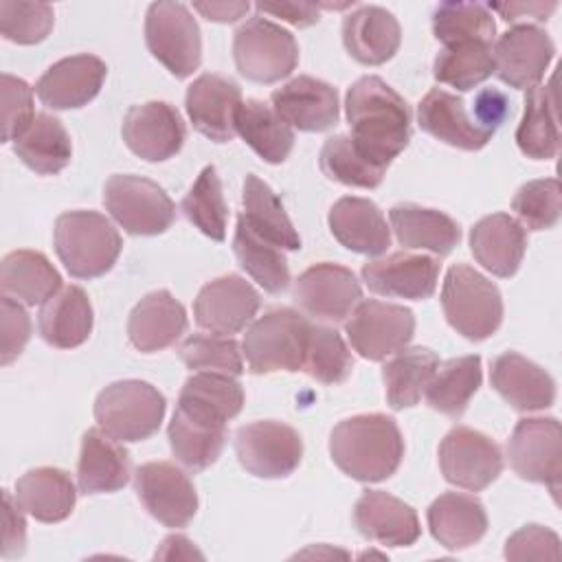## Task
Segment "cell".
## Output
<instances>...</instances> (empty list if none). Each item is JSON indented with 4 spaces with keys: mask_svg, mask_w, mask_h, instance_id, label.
<instances>
[{
    "mask_svg": "<svg viewBox=\"0 0 562 562\" xmlns=\"http://www.w3.org/2000/svg\"><path fill=\"white\" fill-rule=\"evenodd\" d=\"M351 140L373 165L386 169L411 140V108L386 81L360 77L345 97Z\"/></svg>",
    "mask_w": 562,
    "mask_h": 562,
    "instance_id": "cell-1",
    "label": "cell"
},
{
    "mask_svg": "<svg viewBox=\"0 0 562 562\" xmlns=\"http://www.w3.org/2000/svg\"><path fill=\"white\" fill-rule=\"evenodd\" d=\"M329 454L347 476L362 483H380L397 472L404 459V439L389 415H353L331 430Z\"/></svg>",
    "mask_w": 562,
    "mask_h": 562,
    "instance_id": "cell-2",
    "label": "cell"
},
{
    "mask_svg": "<svg viewBox=\"0 0 562 562\" xmlns=\"http://www.w3.org/2000/svg\"><path fill=\"white\" fill-rule=\"evenodd\" d=\"M53 244L75 279H97L112 270L123 241L114 224L97 211H66L55 220Z\"/></svg>",
    "mask_w": 562,
    "mask_h": 562,
    "instance_id": "cell-3",
    "label": "cell"
},
{
    "mask_svg": "<svg viewBox=\"0 0 562 562\" xmlns=\"http://www.w3.org/2000/svg\"><path fill=\"white\" fill-rule=\"evenodd\" d=\"M310 329L312 323L292 307H272L263 312V316L250 323L241 340L248 371L266 375L303 369Z\"/></svg>",
    "mask_w": 562,
    "mask_h": 562,
    "instance_id": "cell-4",
    "label": "cell"
},
{
    "mask_svg": "<svg viewBox=\"0 0 562 562\" xmlns=\"http://www.w3.org/2000/svg\"><path fill=\"white\" fill-rule=\"evenodd\" d=\"M441 307L450 327L472 342L494 336L503 323L498 288L468 263L448 268L441 285Z\"/></svg>",
    "mask_w": 562,
    "mask_h": 562,
    "instance_id": "cell-5",
    "label": "cell"
},
{
    "mask_svg": "<svg viewBox=\"0 0 562 562\" xmlns=\"http://www.w3.org/2000/svg\"><path fill=\"white\" fill-rule=\"evenodd\" d=\"M165 411V395L143 380L112 382L94 402V419L99 428L121 443L149 439L158 432Z\"/></svg>",
    "mask_w": 562,
    "mask_h": 562,
    "instance_id": "cell-6",
    "label": "cell"
},
{
    "mask_svg": "<svg viewBox=\"0 0 562 562\" xmlns=\"http://www.w3.org/2000/svg\"><path fill=\"white\" fill-rule=\"evenodd\" d=\"M233 57L241 77L255 83L285 79L299 64V44L283 26L252 15L233 37Z\"/></svg>",
    "mask_w": 562,
    "mask_h": 562,
    "instance_id": "cell-7",
    "label": "cell"
},
{
    "mask_svg": "<svg viewBox=\"0 0 562 562\" xmlns=\"http://www.w3.org/2000/svg\"><path fill=\"white\" fill-rule=\"evenodd\" d=\"M103 204L130 235H160L176 220V204L167 191L143 176H110L103 187Z\"/></svg>",
    "mask_w": 562,
    "mask_h": 562,
    "instance_id": "cell-8",
    "label": "cell"
},
{
    "mask_svg": "<svg viewBox=\"0 0 562 562\" xmlns=\"http://www.w3.org/2000/svg\"><path fill=\"white\" fill-rule=\"evenodd\" d=\"M145 42L149 53L178 79H184L200 68V26L180 2L149 4L145 15Z\"/></svg>",
    "mask_w": 562,
    "mask_h": 562,
    "instance_id": "cell-9",
    "label": "cell"
},
{
    "mask_svg": "<svg viewBox=\"0 0 562 562\" xmlns=\"http://www.w3.org/2000/svg\"><path fill=\"white\" fill-rule=\"evenodd\" d=\"M514 472L531 483H544L558 501L562 474V428L555 417H522L507 441Z\"/></svg>",
    "mask_w": 562,
    "mask_h": 562,
    "instance_id": "cell-10",
    "label": "cell"
},
{
    "mask_svg": "<svg viewBox=\"0 0 562 562\" xmlns=\"http://www.w3.org/2000/svg\"><path fill=\"white\" fill-rule=\"evenodd\" d=\"M235 452L241 468L252 476L283 479L299 468L303 439L283 422L259 419L237 428Z\"/></svg>",
    "mask_w": 562,
    "mask_h": 562,
    "instance_id": "cell-11",
    "label": "cell"
},
{
    "mask_svg": "<svg viewBox=\"0 0 562 562\" xmlns=\"http://www.w3.org/2000/svg\"><path fill=\"white\" fill-rule=\"evenodd\" d=\"M345 331L353 351L367 360L380 362L411 342L415 316L404 305L364 299L349 314Z\"/></svg>",
    "mask_w": 562,
    "mask_h": 562,
    "instance_id": "cell-12",
    "label": "cell"
},
{
    "mask_svg": "<svg viewBox=\"0 0 562 562\" xmlns=\"http://www.w3.org/2000/svg\"><path fill=\"white\" fill-rule=\"evenodd\" d=\"M439 468L448 483L481 492L503 472V452L485 432L454 426L439 443Z\"/></svg>",
    "mask_w": 562,
    "mask_h": 562,
    "instance_id": "cell-13",
    "label": "cell"
},
{
    "mask_svg": "<svg viewBox=\"0 0 562 562\" xmlns=\"http://www.w3.org/2000/svg\"><path fill=\"white\" fill-rule=\"evenodd\" d=\"M145 509L165 527H187L198 512V492L184 470L171 461H149L134 472Z\"/></svg>",
    "mask_w": 562,
    "mask_h": 562,
    "instance_id": "cell-14",
    "label": "cell"
},
{
    "mask_svg": "<svg viewBox=\"0 0 562 562\" xmlns=\"http://www.w3.org/2000/svg\"><path fill=\"white\" fill-rule=\"evenodd\" d=\"M292 296L307 316L325 323H340L360 303L362 290L349 268L321 261L299 274Z\"/></svg>",
    "mask_w": 562,
    "mask_h": 562,
    "instance_id": "cell-15",
    "label": "cell"
},
{
    "mask_svg": "<svg viewBox=\"0 0 562 562\" xmlns=\"http://www.w3.org/2000/svg\"><path fill=\"white\" fill-rule=\"evenodd\" d=\"M259 292L239 274H224L202 285L193 301L195 323L220 336L246 329L259 312Z\"/></svg>",
    "mask_w": 562,
    "mask_h": 562,
    "instance_id": "cell-16",
    "label": "cell"
},
{
    "mask_svg": "<svg viewBox=\"0 0 562 562\" xmlns=\"http://www.w3.org/2000/svg\"><path fill=\"white\" fill-rule=\"evenodd\" d=\"M553 55L555 46L551 37L533 24L512 26L496 40L492 48L496 77L518 90L538 86Z\"/></svg>",
    "mask_w": 562,
    "mask_h": 562,
    "instance_id": "cell-17",
    "label": "cell"
},
{
    "mask_svg": "<svg viewBox=\"0 0 562 562\" xmlns=\"http://www.w3.org/2000/svg\"><path fill=\"white\" fill-rule=\"evenodd\" d=\"M121 134L138 158L162 162L180 151L187 130L180 112L171 103L147 101L127 110Z\"/></svg>",
    "mask_w": 562,
    "mask_h": 562,
    "instance_id": "cell-18",
    "label": "cell"
},
{
    "mask_svg": "<svg viewBox=\"0 0 562 562\" xmlns=\"http://www.w3.org/2000/svg\"><path fill=\"white\" fill-rule=\"evenodd\" d=\"M364 285L382 296L430 299L439 279V259L415 252H391L367 261L360 270Z\"/></svg>",
    "mask_w": 562,
    "mask_h": 562,
    "instance_id": "cell-19",
    "label": "cell"
},
{
    "mask_svg": "<svg viewBox=\"0 0 562 562\" xmlns=\"http://www.w3.org/2000/svg\"><path fill=\"white\" fill-rule=\"evenodd\" d=\"M108 66L97 55H70L55 61L35 83V94L50 110L88 105L101 90Z\"/></svg>",
    "mask_w": 562,
    "mask_h": 562,
    "instance_id": "cell-20",
    "label": "cell"
},
{
    "mask_svg": "<svg viewBox=\"0 0 562 562\" xmlns=\"http://www.w3.org/2000/svg\"><path fill=\"white\" fill-rule=\"evenodd\" d=\"M272 110L301 132H325L338 123L340 105L338 92L331 83L299 75L292 81L277 88L270 97Z\"/></svg>",
    "mask_w": 562,
    "mask_h": 562,
    "instance_id": "cell-21",
    "label": "cell"
},
{
    "mask_svg": "<svg viewBox=\"0 0 562 562\" xmlns=\"http://www.w3.org/2000/svg\"><path fill=\"white\" fill-rule=\"evenodd\" d=\"M241 105L239 86L222 75L204 72L189 88L184 97L187 114L193 127L215 143H228L235 132V114Z\"/></svg>",
    "mask_w": 562,
    "mask_h": 562,
    "instance_id": "cell-22",
    "label": "cell"
},
{
    "mask_svg": "<svg viewBox=\"0 0 562 562\" xmlns=\"http://www.w3.org/2000/svg\"><path fill=\"white\" fill-rule=\"evenodd\" d=\"M490 382L494 391L516 411H544L555 402L553 378L518 351H505L492 360Z\"/></svg>",
    "mask_w": 562,
    "mask_h": 562,
    "instance_id": "cell-23",
    "label": "cell"
},
{
    "mask_svg": "<svg viewBox=\"0 0 562 562\" xmlns=\"http://www.w3.org/2000/svg\"><path fill=\"white\" fill-rule=\"evenodd\" d=\"M353 525L367 540L384 547H408L422 533L417 512L382 490L362 492L353 507Z\"/></svg>",
    "mask_w": 562,
    "mask_h": 562,
    "instance_id": "cell-24",
    "label": "cell"
},
{
    "mask_svg": "<svg viewBox=\"0 0 562 562\" xmlns=\"http://www.w3.org/2000/svg\"><path fill=\"white\" fill-rule=\"evenodd\" d=\"M244 406V389L233 375L198 371L189 375L180 389L176 411L189 419L226 428Z\"/></svg>",
    "mask_w": 562,
    "mask_h": 562,
    "instance_id": "cell-25",
    "label": "cell"
},
{
    "mask_svg": "<svg viewBox=\"0 0 562 562\" xmlns=\"http://www.w3.org/2000/svg\"><path fill=\"white\" fill-rule=\"evenodd\" d=\"M417 123L426 134L463 151H479L494 136L492 132L479 127L472 116H468L461 97L450 94L441 88H432L419 101Z\"/></svg>",
    "mask_w": 562,
    "mask_h": 562,
    "instance_id": "cell-26",
    "label": "cell"
},
{
    "mask_svg": "<svg viewBox=\"0 0 562 562\" xmlns=\"http://www.w3.org/2000/svg\"><path fill=\"white\" fill-rule=\"evenodd\" d=\"M329 231L340 246L378 257L391 246V228L380 206L369 198L345 195L329 209Z\"/></svg>",
    "mask_w": 562,
    "mask_h": 562,
    "instance_id": "cell-27",
    "label": "cell"
},
{
    "mask_svg": "<svg viewBox=\"0 0 562 562\" xmlns=\"http://www.w3.org/2000/svg\"><path fill=\"white\" fill-rule=\"evenodd\" d=\"M187 331V312L169 290H154L145 294L127 318L130 342L143 351H162L178 342Z\"/></svg>",
    "mask_w": 562,
    "mask_h": 562,
    "instance_id": "cell-28",
    "label": "cell"
},
{
    "mask_svg": "<svg viewBox=\"0 0 562 562\" xmlns=\"http://www.w3.org/2000/svg\"><path fill=\"white\" fill-rule=\"evenodd\" d=\"M527 233L507 213H492L479 220L470 231V250L474 259L496 277H512L522 263Z\"/></svg>",
    "mask_w": 562,
    "mask_h": 562,
    "instance_id": "cell-29",
    "label": "cell"
},
{
    "mask_svg": "<svg viewBox=\"0 0 562 562\" xmlns=\"http://www.w3.org/2000/svg\"><path fill=\"white\" fill-rule=\"evenodd\" d=\"M132 472L130 452L121 441L101 428H90L81 437L77 483L81 494H105L127 485Z\"/></svg>",
    "mask_w": 562,
    "mask_h": 562,
    "instance_id": "cell-30",
    "label": "cell"
},
{
    "mask_svg": "<svg viewBox=\"0 0 562 562\" xmlns=\"http://www.w3.org/2000/svg\"><path fill=\"white\" fill-rule=\"evenodd\" d=\"M400 42V22L382 7L367 4L342 20V44L347 53L364 66L389 61L397 53Z\"/></svg>",
    "mask_w": 562,
    "mask_h": 562,
    "instance_id": "cell-31",
    "label": "cell"
},
{
    "mask_svg": "<svg viewBox=\"0 0 562 562\" xmlns=\"http://www.w3.org/2000/svg\"><path fill=\"white\" fill-rule=\"evenodd\" d=\"M426 518L432 538L450 551L476 544L487 531L485 507L476 496L470 494L446 492L437 496L430 503Z\"/></svg>",
    "mask_w": 562,
    "mask_h": 562,
    "instance_id": "cell-32",
    "label": "cell"
},
{
    "mask_svg": "<svg viewBox=\"0 0 562 562\" xmlns=\"http://www.w3.org/2000/svg\"><path fill=\"white\" fill-rule=\"evenodd\" d=\"M389 220L397 241L411 250H430L446 257L461 239L459 224L437 209L400 202L389 211Z\"/></svg>",
    "mask_w": 562,
    "mask_h": 562,
    "instance_id": "cell-33",
    "label": "cell"
},
{
    "mask_svg": "<svg viewBox=\"0 0 562 562\" xmlns=\"http://www.w3.org/2000/svg\"><path fill=\"white\" fill-rule=\"evenodd\" d=\"M40 336L57 349L83 345L92 331V305L83 288L66 285L37 314Z\"/></svg>",
    "mask_w": 562,
    "mask_h": 562,
    "instance_id": "cell-34",
    "label": "cell"
},
{
    "mask_svg": "<svg viewBox=\"0 0 562 562\" xmlns=\"http://www.w3.org/2000/svg\"><path fill=\"white\" fill-rule=\"evenodd\" d=\"M2 296L24 305H44L61 290L57 268L40 250H13L0 263Z\"/></svg>",
    "mask_w": 562,
    "mask_h": 562,
    "instance_id": "cell-35",
    "label": "cell"
},
{
    "mask_svg": "<svg viewBox=\"0 0 562 562\" xmlns=\"http://www.w3.org/2000/svg\"><path fill=\"white\" fill-rule=\"evenodd\" d=\"M15 501L35 520L59 522L72 514L77 490L66 470L35 468L18 479Z\"/></svg>",
    "mask_w": 562,
    "mask_h": 562,
    "instance_id": "cell-36",
    "label": "cell"
},
{
    "mask_svg": "<svg viewBox=\"0 0 562 562\" xmlns=\"http://www.w3.org/2000/svg\"><path fill=\"white\" fill-rule=\"evenodd\" d=\"M13 151L35 173L53 176L70 162L72 143L57 116L37 112L31 125L13 140Z\"/></svg>",
    "mask_w": 562,
    "mask_h": 562,
    "instance_id": "cell-37",
    "label": "cell"
},
{
    "mask_svg": "<svg viewBox=\"0 0 562 562\" xmlns=\"http://www.w3.org/2000/svg\"><path fill=\"white\" fill-rule=\"evenodd\" d=\"M235 132L270 165L283 162L294 145V130L259 99L241 101L235 114Z\"/></svg>",
    "mask_w": 562,
    "mask_h": 562,
    "instance_id": "cell-38",
    "label": "cell"
},
{
    "mask_svg": "<svg viewBox=\"0 0 562 562\" xmlns=\"http://www.w3.org/2000/svg\"><path fill=\"white\" fill-rule=\"evenodd\" d=\"M437 367H439V356L428 347L400 349L382 367V380H384L389 406L393 411L415 406L426 393V386L430 384Z\"/></svg>",
    "mask_w": 562,
    "mask_h": 562,
    "instance_id": "cell-39",
    "label": "cell"
},
{
    "mask_svg": "<svg viewBox=\"0 0 562 562\" xmlns=\"http://www.w3.org/2000/svg\"><path fill=\"white\" fill-rule=\"evenodd\" d=\"M241 204L244 211L239 215L268 241H272L281 250L301 248V237L294 231L279 195L255 173H248L244 180Z\"/></svg>",
    "mask_w": 562,
    "mask_h": 562,
    "instance_id": "cell-40",
    "label": "cell"
},
{
    "mask_svg": "<svg viewBox=\"0 0 562 562\" xmlns=\"http://www.w3.org/2000/svg\"><path fill=\"white\" fill-rule=\"evenodd\" d=\"M233 250L239 266L270 294H279L290 285V268L279 246L259 235L241 215L233 237Z\"/></svg>",
    "mask_w": 562,
    "mask_h": 562,
    "instance_id": "cell-41",
    "label": "cell"
},
{
    "mask_svg": "<svg viewBox=\"0 0 562 562\" xmlns=\"http://www.w3.org/2000/svg\"><path fill=\"white\" fill-rule=\"evenodd\" d=\"M481 380V356L452 358L437 367L430 384L426 386V402L432 411L459 419L472 395L479 391Z\"/></svg>",
    "mask_w": 562,
    "mask_h": 562,
    "instance_id": "cell-42",
    "label": "cell"
},
{
    "mask_svg": "<svg viewBox=\"0 0 562 562\" xmlns=\"http://www.w3.org/2000/svg\"><path fill=\"white\" fill-rule=\"evenodd\" d=\"M518 149L533 160H551L560 149L555 99L551 86H533L525 97L522 121L516 130Z\"/></svg>",
    "mask_w": 562,
    "mask_h": 562,
    "instance_id": "cell-43",
    "label": "cell"
},
{
    "mask_svg": "<svg viewBox=\"0 0 562 562\" xmlns=\"http://www.w3.org/2000/svg\"><path fill=\"white\" fill-rule=\"evenodd\" d=\"M173 457L191 472H202L217 461L226 443V428L209 426L173 411L167 428Z\"/></svg>",
    "mask_w": 562,
    "mask_h": 562,
    "instance_id": "cell-44",
    "label": "cell"
},
{
    "mask_svg": "<svg viewBox=\"0 0 562 562\" xmlns=\"http://www.w3.org/2000/svg\"><path fill=\"white\" fill-rule=\"evenodd\" d=\"M494 72L492 44L461 42L443 46L432 64V75L439 83L468 92L490 79Z\"/></svg>",
    "mask_w": 562,
    "mask_h": 562,
    "instance_id": "cell-45",
    "label": "cell"
},
{
    "mask_svg": "<svg viewBox=\"0 0 562 562\" xmlns=\"http://www.w3.org/2000/svg\"><path fill=\"white\" fill-rule=\"evenodd\" d=\"M432 33L443 44L485 42L492 44L496 24L492 11L479 2H441L432 13Z\"/></svg>",
    "mask_w": 562,
    "mask_h": 562,
    "instance_id": "cell-46",
    "label": "cell"
},
{
    "mask_svg": "<svg viewBox=\"0 0 562 562\" xmlns=\"http://www.w3.org/2000/svg\"><path fill=\"white\" fill-rule=\"evenodd\" d=\"M318 165L329 180L360 189L380 187L386 173V169L367 160L347 134H336L325 140Z\"/></svg>",
    "mask_w": 562,
    "mask_h": 562,
    "instance_id": "cell-47",
    "label": "cell"
},
{
    "mask_svg": "<svg viewBox=\"0 0 562 562\" xmlns=\"http://www.w3.org/2000/svg\"><path fill=\"white\" fill-rule=\"evenodd\" d=\"M184 217L213 241H224L228 209L213 165H206L180 204Z\"/></svg>",
    "mask_w": 562,
    "mask_h": 562,
    "instance_id": "cell-48",
    "label": "cell"
},
{
    "mask_svg": "<svg viewBox=\"0 0 562 562\" xmlns=\"http://www.w3.org/2000/svg\"><path fill=\"white\" fill-rule=\"evenodd\" d=\"M303 369L321 384H338L351 375V351L334 327L312 325Z\"/></svg>",
    "mask_w": 562,
    "mask_h": 562,
    "instance_id": "cell-49",
    "label": "cell"
},
{
    "mask_svg": "<svg viewBox=\"0 0 562 562\" xmlns=\"http://www.w3.org/2000/svg\"><path fill=\"white\" fill-rule=\"evenodd\" d=\"M180 360L195 371H213L224 375L244 373V353L231 336L220 334H191L182 340Z\"/></svg>",
    "mask_w": 562,
    "mask_h": 562,
    "instance_id": "cell-50",
    "label": "cell"
},
{
    "mask_svg": "<svg viewBox=\"0 0 562 562\" xmlns=\"http://www.w3.org/2000/svg\"><path fill=\"white\" fill-rule=\"evenodd\" d=\"M512 209L529 231H547L560 222L562 213V191L555 178L529 180L525 182L514 200Z\"/></svg>",
    "mask_w": 562,
    "mask_h": 562,
    "instance_id": "cell-51",
    "label": "cell"
},
{
    "mask_svg": "<svg viewBox=\"0 0 562 562\" xmlns=\"http://www.w3.org/2000/svg\"><path fill=\"white\" fill-rule=\"evenodd\" d=\"M55 22L53 7L46 2H0V33L15 44H40L48 37Z\"/></svg>",
    "mask_w": 562,
    "mask_h": 562,
    "instance_id": "cell-52",
    "label": "cell"
},
{
    "mask_svg": "<svg viewBox=\"0 0 562 562\" xmlns=\"http://www.w3.org/2000/svg\"><path fill=\"white\" fill-rule=\"evenodd\" d=\"M33 119V88L24 79L2 72V143L15 140Z\"/></svg>",
    "mask_w": 562,
    "mask_h": 562,
    "instance_id": "cell-53",
    "label": "cell"
},
{
    "mask_svg": "<svg viewBox=\"0 0 562 562\" xmlns=\"http://www.w3.org/2000/svg\"><path fill=\"white\" fill-rule=\"evenodd\" d=\"M507 560H560V538L542 525H525L505 542Z\"/></svg>",
    "mask_w": 562,
    "mask_h": 562,
    "instance_id": "cell-54",
    "label": "cell"
},
{
    "mask_svg": "<svg viewBox=\"0 0 562 562\" xmlns=\"http://www.w3.org/2000/svg\"><path fill=\"white\" fill-rule=\"evenodd\" d=\"M0 364H11L26 347L31 338V318L24 307L11 296L0 299Z\"/></svg>",
    "mask_w": 562,
    "mask_h": 562,
    "instance_id": "cell-55",
    "label": "cell"
},
{
    "mask_svg": "<svg viewBox=\"0 0 562 562\" xmlns=\"http://www.w3.org/2000/svg\"><path fill=\"white\" fill-rule=\"evenodd\" d=\"M2 558H18L26 549V520L9 490L2 492Z\"/></svg>",
    "mask_w": 562,
    "mask_h": 562,
    "instance_id": "cell-56",
    "label": "cell"
},
{
    "mask_svg": "<svg viewBox=\"0 0 562 562\" xmlns=\"http://www.w3.org/2000/svg\"><path fill=\"white\" fill-rule=\"evenodd\" d=\"M509 112H512V108H509L507 97L496 88H485L474 99V116L472 119L479 123V127L494 134L501 127V123L509 116Z\"/></svg>",
    "mask_w": 562,
    "mask_h": 562,
    "instance_id": "cell-57",
    "label": "cell"
},
{
    "mask_svg": "<svg viewBox=\"0 0 562 562\" xmlns=\"http://www.w3.org/2000/svg\"><path fill=\"white\" fill-rule=\"evenodd\" d=\"M490 11H496L505 22H547L549 15L558 9V2H492Z\"/></svg>",
    "mask_w": 562,
    "mask_h": 562,
    "instance_id": "cell-58",
    "label": "cell"
},
{
    "mask_svg": "<svg viewBox=\"0 0 562 562\" xmlns=\"http://www.w3.org/2000/svg\"><path fill=\"white\" fill-rule=\"evenodd\" d=\"M257 11L270 13L274 18H281L299 29L312 26L318 22V7L307 4V2H281V4H268V2H257Z\"/></svg>",
    "mask_w": 562,
    "mask_h": 562,
    "instance_id": "cell-59",
    "label": "cell"
},
{
    "mask_svg": "<svg viewBox=\"0 0 562 562\" xmlns=\"http://www.w3.org/2000/svg\"><path fill=\"white\" fill-rule=\"evenodd\" d=\"M195 11H200L206 20L211 22H237L239 18H244L250 9L248 2H195L193 4Z\"/></svg>",
    "mask_w": 562,
    "mask_h": 562,
    "instance_id": "cell-60",
    "label": "cell"
},
{
    "mask_svg": "<svg viewBox=\"0 0 562 562\" xmlns=\"http://www.w3.org/2000/svg\"><path fill=\"white\" fill-rule=\"evenodd\" d=\"M156 558L162 560H173V558H202V553L193 547V542L184 536H167L160 544V549L156 551Z\"/></svg>",
    "mask_w": 562,
    "mask_h": 562,
    "instance_id": "cell-61",
    "label": "cell"
}]
</instances>
